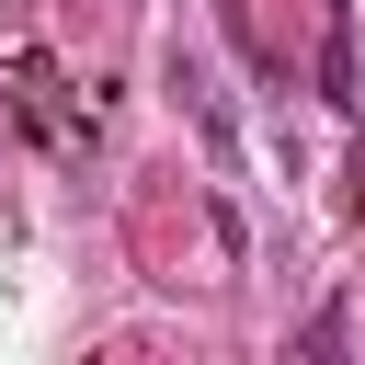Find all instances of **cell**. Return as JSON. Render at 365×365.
Here are the masks:
<instances>
[{
    "mask_svg": "<svg viewBox=\"0 0 365 365\" xmlns=\"http://www.w3.org/2000/svg\"><path fill=\"white\" fill-rule=\"evenodd\" d=\"M342 217H365V148L342 160Z\"/></svg>",
    "mask_w": 365,
    "mask_h": 365,
    "instance_id": "obj_3",
    "label": "cell"
},
{
    "mask_svg": "<svg viewBox=\"0 0 365 365\" xmlns=\"http://www.w3.org/2000/svg\"><path fill=\"white\" fill-rule=\"evenodd\" d=\"M11 103H23L57 148H80V137H91V114L68 103V80H57V57H46V46H23V57H11Z\"/></svg>",
    "mask_w": 365,
    "mask_h": 365,
    "instance_id": "obj_2",
    "label": "cell"
},
{
    "mask_svg": "<svg viewBox=\"0 0 365 365\" xmlns=\"http://www.w3.org/2000/svg\"><path fill=\"white\" fill-rule=\"evenodd\" d=\"M160 80H171V103L194 114V137H205V160H217V171H240V114H228V80H217V57H205L194 34H171V57H160Z\"/></svg>",
    "mask_w": 365,
    "mask_h": 365,
    "instance_id": "obj_1",
    "label": "cell"
}]
</instances>
